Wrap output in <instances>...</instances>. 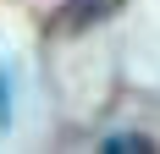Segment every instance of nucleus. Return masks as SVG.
<instances>
[{
	"instance_id": "nucleus-1",
	"label": "nucleus",
	"mask_w": 160,
	"mask_h": 154,
	"mask_svg": "<svg viewBox=\"0 0 160 154\" xmlns=\"http://www.w3.org/2000/svg\"><path fill=\"white\" fill-rule=\"evenodd\" d=\"M122 6H127V0H66L61 6V28L83 33V28H94V22H105V17H116Z\"/></svg>"
},
{
	"instance_id": "nucleus-2",
	"label": "nucleus",
	"mask_w": 160,
	"mask_h": 154,
	"mask_svg": "<svg viewBox=\"0 0 160 154\" xmlns=\"http://www.w3.org/2000/svg\"><path fill=\"white\" fill-rule=\"evenodd\" d=\"M11 105H17V83H11V72H6V61H0V132L11 127Z\"/></svg>"
},
{
	"instance_id": "nucleus-3",
	"label": "nucleus",
	"mask_w": 160,
	"mask_h": 154,
	"mask_svg": "<svg viewBox=\"0 0 160 154\" xmlns=\"http://www.w3.org/2000/svg\"><path fill=\"white\" fill-rule=\"evenodd\" d=\"M149 138H132V132H116V138H105V154H144Z\"/></svg>"
}]
</instances>
